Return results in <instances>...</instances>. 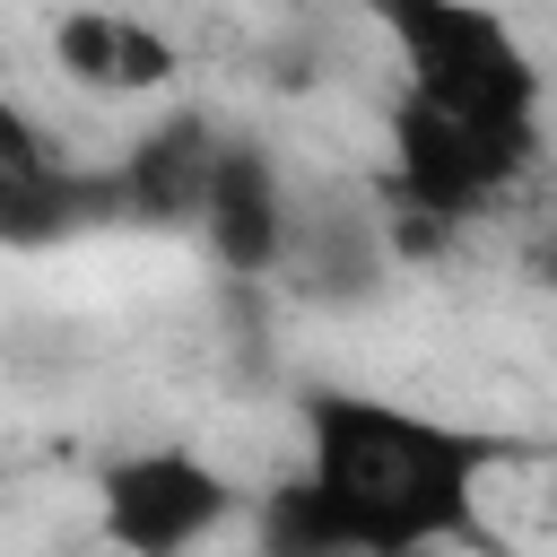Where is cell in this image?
<instances>
[{
	"label": "cell",
	"instance_id": "6da1fadb",
	"mask_svg": "<svg viewBox=\"0 0 557 557\" xmlns=\"http://www.w3.org/2000/svg\"><path fill=\"white\" fill-rule=\"evenodd\" d=\"M505 444L470 418L392 400V392H305L296 400V479L331 548L444 557L487 548Z\"/></svg>",
	"mask_w": 557,
	"mask_h": 557
},
{
	"label": "cell",
	"instance_id": "7a4b0ae2",
	"mask_svg": "<svg viewBox=\"0 0 557 557\" xmlns=\"http://www.w3.org/2000/svg\"><path fill=\"white\" fill-rule=\"evenodd\" d=\"M348 9H366L409 96L496 131H531L548 113V70L496 0H348Z\"/></svg>",
	"mask_w": 557,
	"mask_h": 557
},
{
	"label": "cell",
	"instance_id": "3957f363",
	"mask_svg": "<svg viewBox=\"0 0 557 557\" xmlns=\"http://www.w3.org/2000/svg\"><path fill=\"white\" fill-rule=\"evenodd\" d=\"M235 513H244L235 470L191 444L113 453L87 487V522L104 557H200L218 531H235Z\"/></svg>",
	"mask_w": 557,
	"mask_h": 557
},
{
	"label": "cell",
	"instance_id": "277c9868",
	"mask_svg": "<svg viewBox=\"0 0 557 557\" xmlns=\"http://www.w3.org/2000/svg\"><path fill=\"white\" fill-rule=\"evenodd\" d=\"M44 52H52V78L87 104H139L183 78V44L139 9H61L44 26Z\"/></svg>",
	"mask_w": 557,
	"mask_h": 557
},
{
	"label": "cell",
	"instance_id": "5b68a950",
	"mask_svg": "<svg viewBox=\"0 0 557 557\" xmlns=\"http://www.w3.org/2000/svg\"><path fill=\"white\" fill-rule=\"evenodd\" d=\"M200 244L226 278L261 287L287 270V244H296V191L278 174V157L261 139H226L218 148V174H209V209H200Z\"/></svg>",
	"mask_w": 557,
	"mask_h": 557
}]
</instances>
